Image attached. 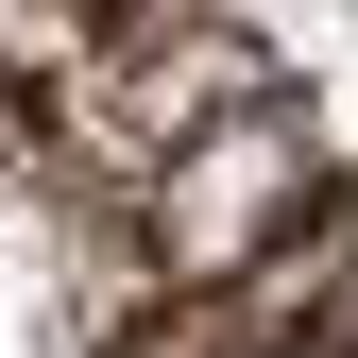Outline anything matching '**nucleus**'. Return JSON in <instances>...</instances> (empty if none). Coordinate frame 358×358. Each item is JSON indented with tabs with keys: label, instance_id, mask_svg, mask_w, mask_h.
Instances as JSON below:
<instances>
[{
	"label": "nucleus",
	"instance_id": "3",
	"mask_svg": "<svg viewBox=\"0 0 358 358\" xmlns=\"http://www.w3.org/2000/svg\"><path fill=\"white\" fill-rule=\"evenodd\" d=\"M324 239H290V256H256V273H205V290H171L137 341H103V358H307V324H324Z\"/></svg>",
	"mask_w": 358,
	"mask_h": 358
},
{
	"label": "nucleus",
	"instance_id": "4",
	"mask_svg": "<svg viewBox=\"0 0 358 358\" xmlns=\"http://www.w3.org/2000/svg\"><path fill=\"white\" fill-rule=\"evenodd\" d=\"M120 17H137V0H0V85H17V103H69Z\"/></svg>",
	"mask_w": 358,
	"mask_h": 358
},
{
	"label": "nucleus",
	"instance_id": "2",
	"mask_svg": "<svg viewBox=\"0 0 358 358\" xmlns=\"http://www.w3.org/2000/svg\"><path fill=\"white\" fill-rule=\"evenodd\" d=\"M307 222H324V137L290 120V85H273V103H239L222 137H188V154L137 188V239H154V273H171V290L256 273V256H290Z\"/></svg>",
	"mask_w": 358,
	"mask_h": 358
},
{
	"label": "nucleus",
	"instance_id": "1",
	"mask_svg": "<svg viewBox=\"0 0 358 358\" xmlns=\"http://www.w3.org/2000/svg\"><path fill=\"white\" fill-rule=\"evenodd\" d=\"M239 103H273V52H256L222 0H137V17L103 34V69L52 103V154H69V188H103V205H137L188 137H222Z\"/></svg>",
	"mask_w": 358,
	"mask_h": 358
}]
</instances>
